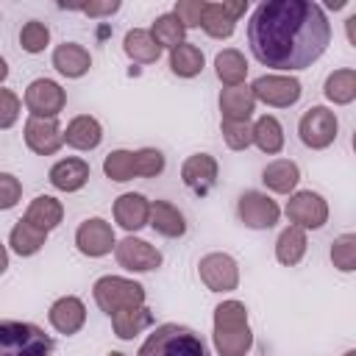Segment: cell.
Here are the masks:
<instances>
[{
	"instance_id": "cell-1",
	"label": "cell",
	"mask_w": 356,
	"mask_h": 356,
	"mask_svg": "<svg viewBox=\"0 0 356 356\" xmlns=\"http://www.w3.org/2000/svg\"><path fill=\"white\" fill-rule=\"evenodd\" d=\"M248 44L261 67L306 70L331 44V22L312 0H264L250 14Z\"/></svg>"
},
{
	"instance_id": "cell-2",
	"label": "cell",
	"mask_w": 356,
	"mask_h": 356,
	"mask_svg": "<svg viewBox=\"0 0 356 356\" xmlns=\"http://www.w3.org/2000/svg\"><path fill=\"white\" fill-rule=\"evenodd\" d=\"M217 356H248L253 348V331L248 323V306L242 300H222L214 306V334Z\"/></svg>"
},
{
	"instance_id": "cell-3",
	"label": "cell",
	"mask_w": 356,
	"mask_h": 356,
	"mask_svg": "<svg viewBox=\"0 0 356 356\" xmlns=\"http://www.w3.org/2000/svg\"><path fill=\"white\" fill-rule=\"evenodd\" d=\"M136 356H211L206 339L181 323H164L159 325L139 348Z\"/></svg>"
},
{
	"instance_id": "cell-4",
	"label": "cell",
	"mask_w": 356,
	"mask_h": 356,
	"mask_svg": "<svg viewBox=\"0 0 356 356\" xmlns=\"http://www.w3.org/2000/svg\"><path fill=\"white\" fill-rule=\"evenodd\" d=\"M53 337L36 323L0 320V356H50Z\"/></svg>"
},
{
	"instance_id": "cell-5",
	"label": "cell",
	"mask_w": 356,
	"mask_h": 356,
	"mask_svg": "<svg viewBox=\"0 0 356 356\" xmlns=\"http://www.w3.org/2000/svg\"><path fill=\"white\" fill-rule=\"evenodd\" d=\"M95 303L100 312H106L108 317L117 314L120 309H131V306H142L147 292L139 281L134 278H122V275H100L92 286Z\"/></svg>"
},
{
	"instance_id": "cell-6",
	"label": "cell",
	"mask_w": 356,
	"mask_h": 356,
	"mask_svg": "<svg viewBox=\"0 0 356 356\" xmlns=\"http://www.w3.org/2000/svg\"><path fill=\"white\" fill-rule=\"evenodd\" d=\"M337 131H339V120L325 106H312L309 111H303L298 122V136L309 150H325L328 145H334Z\"/></svg>"
},
{
	"instance_id": "cell-7",
	"label": "cell",
	"mask_w": 356,
	"mask_h": 356,
	"mask_svg": "<svg viewBox=\"0 0 356 356\" xmlns=\"http://www.w3.org/2000/svg\"><path fill=\"white\" fill-rule=\"evenodd\" d=\"M250 92L256 97V103L261 100L264 106H273V108H289L300 100L303 95V86L298 78L292 75H281V72H273V75H259L253 83H250Z\"/></svg>"
},
{
	"instance_id": "cell-8",
	"label": "cell",
	"mask_w": 356,
	"mask_h": 356,
	"mask_svg": "<svg viewBox=\"0 0 356 356\" xmlns=\"http://www.w3.org/2000/svg\"><path fill=\"white\" fill-rule=\"evenodd\" d=\"M284 211H286L289 222L303 228V231H317L328 222V203L320 192H312V189L292 192Z\"/></svg>"
},
{
	"instance_id": "cell-9",
	"label": "cell",
	"mask_w": 356,
	"mask_h": 356,
	"mask_svg": "<svg viewBox=\"0 0 356 356\" xmlns=\"http://www.w3.org/2000/svg\"><path fill=\"white\" fill-rule=\"evenodd\" d=\"M22 100H25V108L31 111V117L56 120L67 106V92L53 78H36L28 83Z\"/></svg>"
},
{
	"instance_id": "cell-10",
	"label": "cell",
	"mask_w": 356,
	"mask_h": 356,
	"mask_svg": "<svg viewBox=\"0 0 356 356\" xmlns=\"http://www.w3.org/2000/svg\"><path fill=\"white\" fill-rule=\"evenodd\" d=\"M197 275L211 292H234L239 286V264L231 253H222V250L200 256Z\"/></svg>"
},
{
	"instance_id": "cell-11",
	"label": "cell",
	"mask_w": 356,
	"mask_h": 356,
	"mask_svg": "<svg viewBox=\"0 0 356 356\" xmlns=\"http://www.w3.org/2000/svg\"><path fill=\"white\" fill-rule=\"evenodd\" d=\"M236 214H239V222L245 228H253V231H267L278 222L281 217V209L278 203L264 195V192H256V189H248L239 195L236 200Z\"/></svg>"
},
{
	"instance_id": "cell-12",
	"label": "cell",
	"mask_w": 356,
	"mask_h": 356,
	"mask_svg": "<svg viewBox=\"0 0 356 356\" xmlns=\"http://www.w3.org/2000/svg\"><path fill=\"white\" fill-rule=\"evenodd\" d=\"M114 259L128 273H150V270H159L164 261L159 248H153L150 242H145L134 234H128L125 239H120L114 245Z\"/></svg>"
},
{
	"instance_id": "cell-13",
	"label": "cell",
	"mask_w": 356,
	"mask_h": 356,
	"mask_svg": "<svg viewBox=\"0 0 356 356\" xmlns=\"http://www.w3.org/2000/svg\"><path fill=\"white\" fill-rule=\"evenodd\" d=\"M117 245V236H114V228L111 222H106L103 217H89L78 225L75 231V248L78 253L89 256V259H100V256H108Z\"/></svg>"
},
{
	"instance_id": "cell-14",
	"label": "cell",
	"mask_w": 356,
	"mask_h": 356,
	"mask_svg": "<svg viewBox=\"0 0 356 356\" xmlns=\"http://www.w3.org/2000/svg\"><path fill=\"white\" fill-rule=\"evenodd\" d=\"M248 11V0H236V3H206L203 17H200V28L206 31V36L211 39H228L236 31L239 17Z\"/></svg>"
},
{
	"instance_id": "cell-15",
	"label": "cell",
	"mask_w": 356,
	"mask_h": 356,
	"mask_svg": "<svg viewBox=\"0 0 356 356\" xmlns=\"http://www.w3.org/2000/svg\"><path fill=\"white\" fill-rule=\"evenodd\" d=\"M217 172H220V167H217V159L211 153H192L181 164V181L195 195L211 192L214 184H217Z\"/></svg>"
},
{
	"instance_id": "cell-16",
	"label": "cell",
	"mask_w": 356,
	"mask_h": 356,
	"mask_svg": "<svg viewBox=\"0 0 356 356\" xmlns=\"http://www.w3.org/2000/svg\"><path fill=\"white\" fill-rule=\"evenodd\" d=\"M25 145L36 156H53L64 145V131H61V125L56 120L28 117L25 120Z\"/></svg>"
},
{
	"instance_id": "cell-17",
	"label": "cell",
	"mask_w": 356,
	"mask_h": 356,
	"mask_svg": "<svg viewBox=\"0 0 356 356\" xmlns=\"http://www.w3.org/2000/svg\"><path fill=\"white\" fill-rule=\"evenodd\" d=\"M47 320H50V325H53L58 334L72 337V334H78V331L86 325V306H83L81 298L64 295V298L53 300V306H50V312H47Z\"/></svg>"
},
{
	"instance_id": "cell-18",
	"label": "cell",
	"mask_w": 356,
	"mask_h": 356,
	"mask_svg": "<svg viewBox=\"0 0 356 356\" xmlns=\"http://www.w3.org/2000/svg\"><path fill=\"white\" fill-rule=\"evenodd\" d=\"M89 172H92V170H89V161H83V159H78V156H67V159H58V161L50 167L47 178H50V184H53L58 192H78V189L86 186Z\"/></svg>"
},
{
	"instance_id": "cell-19",
	"label": "cell",
	"mask_w": 356,
	"mask_h": 356,
	"mask_svg": "<svg viewBox=\"0 0 356 356\" xmlns=\"http://www.w3.org/2000/svg\"><path fill=\"white\" fill-rule=\"evenodd\" d=\"M147 217H150V200L139 192H125L114 200V220L120 228H125L128 234L139 231L147 225Z\"/></svg>"
},
{
	"instance_id": "cell-20",
	"label": "cell",
	"mask_w": 356,
	"mask_h": 356,
	"mask_svg": "<svg viewBox=\"0 0 356 356\" xmlns=\"http://www.w3.org/2000/svg\"><path fill=\"white\" fill-rule=\"evenodd\" d=\"M256 111V97L250 92V86L239 83V86H225L220 92V114L228 122H250Z\"/></svg>"
},
{
	"instance_id": "cell-21",
	"label": "cell",
	"mask_w": 356,
	"mask_h": 356,
	"mask_svg": "<svg viewBox=\"0 0 356 356\" xmlns=\"http://www.w3.org/2000/svg\"><path fill=\"white\" fill-rule=\"evenodd\" d=\"M53 67L64 78H83L89 72V67H92V56L78 42H61L53 50Z\"/></svg>"
},
{
	"instance_id": "cell-22",
	"label": "cell",
	"mask_w": 356,
	"mask_h": 356,
	"mask_svg": "<svg viewBox=\"0 0 356 356\" xmlns=\"http://www.w3.org/2000/svg\"><path fill=\"white\" fill-rule=\"evenodd\" d=\"M103 142V125L92 117V114H78L67 122L64 128V145L75 147V150H95Z\"/></svg>"
},
{
	"instance_id": "cell-23",
	"label": "cell",
	"mask_w": 356,
	"mask_h": 356,
	"mask_svg": "<svg viewBox=\"0 0 356 356\" xmlns=\"http://www.w3.org/2000/svg\"><path fill=\"white\" fill-rule=\"evenodd\" d=\"M147 225L167 236V239H181L186 234V220L181 214L178 206H172L170 200H150V217H147Z\"/></svg>"
},
{
	"instance_id": "cell-24",
	"label": "cell",
	"mask_w": 356,
	"mask_h": 356,
	"mask_svg": "<svg viewBox=\"0 0 356 356\" xmlns=\"http://www.w3.org/2000/svg\"><path fill=\"white\" fill-rule=\"evenodd\" d=\"M22 220H28L31 225H36V228H42L44 234H50L53 228L61 225V220H64V206H61V200L53 197V195H36V197L28 203Z\"/></svg>"
},
{
	"instance_id": "cell-25",
	"label": "cell",
	"mask_w": 356,
	"mask_h": 356,
	"mask_svg": "<svg viewBox=\"0 0 356 356\" xmlns=\"http://www.w3.org/2000/svg\"><path fill=\"white\" fill-rule=\"evenodd\" d=\"M261 181L270 192L278 195H292L298 181H300V167L292 159H275L261 170Z\"/></svg>"
},
{
	"instance_id": "cell-26",
	"label": "cell",
	"mask_w": 356,
	"mask_h": 356,
	"mask_svg": "<svg viewBox=\"0 0 356 356\" xmlns=\"http://www.w3.org/2000/svg\"><path fill=\"white\" fill-rule=\"evenodd\" d=\"M153 325V312L142 303V306H131V309H120L117 314H111V328L117 339H134L139 337L145 328Z\"/></svg>"
},
{
	"instance_id": "cell-27",
	"label": "cell",
	"mask_w": 356,
	"mask_h": 356,
	"mask_svg": "<svg viewBox=\"0 0 356 356\" xmlns=\"http://www.w3.org/2000/svg\"><path fill=\"white\" fill-rule=\"evenodd\" d=\"M306 248H309V239H306V231L298 228V225H286L278 239H275V259L278 264L284 267H295L300 264V259L306 256Z\"/></svg>"
},
{
	"instance_id": "cell-28",
	"label": "cell",
	"mask_w": 356,
	"mask_h": 356,
	"mask_svg": "<svg viewBox=\"0 0 356 356\" xmlns=\"http://www.w3.org/2000/svg\"><path fill=\"white\" fill-rule=\"evenodd\" d=\"M122 50L136 64H156L161 56V47L156 44V39L150 36L147 28H131L122 39Z\"/></svg>"
},
{
	"instance_id": "cell-29",
	"label": "cell",
	"mask_w": 356,
	"mask_h": 356,
	"mask_svg": "<svg viewBox=\"0 0 356 356\" xmlns=\"http://www.w3.org/2000/svg\"><path fill=\"white\" fill-rule=\"evenodd\" d=\"M214 72L220 78V83L225 86H239L248 78V58L242 56V50L236 47H225L214 56Z\"/></svg>"
},
{
	"instance_id": "cell-30",
	"label": "cell",
	"mask_w": 356,
	"mask_h": 356,
	"mask_svg": "<svg viewBox=\"0 0 356 356\" xmlns=\"http://www.w3.org/2000/svg\"><path fill=\"white\" fill-rule=\"evenodd\" d=\"M253 145L267 156H275L284 150V125L278 122V117L261 114L253 122Z\"/></svg>"
},
{
	"instance_id": "cell-31",
	"label": "cell",
	"mask_w": 356,
	"mask_h": 356,
	"mask_svg": "<svg viewBox=\"0 0 356 356\" xmlns=\"http://www.w3.org/2000/svg\"><path fill=\"white\" fill-rule=\"evenodd\" d=\"M203 64H206L203 50L197 44H192V42H181L178 47L170 50V70L178 78H195V75H200L203 72Z\"/></svg>"
},
{
	"instance_id": "cell-32",
	"label": "cell",
	"mask_w": 356,
	"mask_h": 356,
	"mask_svg": "<svg viewBox=\"0 0 356 356\" xmlns=\"http://www.w3.org/2000/svg\"><path fill=\"white\" fill-rule=\"evenodd\" d=\"M44 242H47V234L42 231V228H36V225H31L28 220H19L14 228H11V234H8V245H11V250L17 253V256H36L42 248H44Z\"/></svg>"
},
{
	"instance_id": "cell-33",
	"label": "cell",
	"mask_w": 356,
	"mask_h": 356,
	"mask_svg": "<svg viewBox=\"0 0 356 356\" xmlns=\"http://www.w3.org/2000/svg\"><path fill=\"white\" fill-rule=\"evenodd\" d=\"M323 92H325V97H328L334 106H348V103H353V100H356V70L342 67V70L328 72Z\"/></svg>"
},
{
	"instance_id": "cell-34",
	"label": "cell",
	"mask_w": 356,
	"mask_h": 356,
	"mask_svg": "<svg viewBox=\"0 0 356 356\" xmlns=\"http://www.w3.org/2000/svg\"><path fill=\"white\" fill-rule=\"evenodd\" d=\"M150 36L156 39V44L164 50V47H178L181 42H186V28L178 22V17L170 11V14H159L150 25Z\"/></svg>"
},
{
	"instance_id": "cell-35",
	"label": "cell",
	"mask_w": 356,
	"mask_h": 356,
	"mask_svg": "<svg viewBox=\"0 0 356 356\" xmlns=\"http://www.w3.org/2000/svg\"><path fill=\"white\" fill-rule=\"evenodd\" d=\"M103 172L114 184H125L134 178V153L131 150H111L103 159Z\"/></svg>"
},
{
	"instance_id": "cell-36",
	"label": "cell",
	"mask_w": 356,
	"mask_h": 356,
	"mask_svg": "<svg viewBox=\"0 0 356 356\" xmlns=\"http://www.w3.org/2000/svg\"><path fill=\"white\" fill-rule=\"evenodd\" d=\"M50 44V28L42 22V19H28L22 28H19V47L25 53H42L44 47Z\"/></svg>"
},
{
	"instance_id": "cell-37",
	"label": "cell",
	"mask_w": 356,
	"mask_h": 356,
	"mask_svg": "<svg viewBox=\"0 0 356 356\" xmlns=\"http://www.w3.org/2000/svg\"><path fill=\"white\" fill-rule=\"evenodd\" d=\"M331 261L339 273L356 270V234H339L331 245Z\"/></svg>"
},
{
	"instance_id": "cell-38",
	"label": "cell",
	"mask_w": 356,
	"mask_h": 356,
	"mask_svg": "<svg viewBox=\"0 0 356 356\" xmlns=\"http://www.w3.org/2000/svg\"><path fill=\"white\" fill-rule=\"evenodd\" d=\"M164 172V153L156 147H139L134 150V175L139 178H156Z\"/></svg>"
},
{
	"instance_id": "cell-39",
	"label": "cell",
	"mask_w": 356,
	"mask_h": 356,
	"mask_svg": "<svg viewBox=\"0 0 356 356\" xmlns=\"http://www.w3.org/2000/svg\"><path fill=\"white\" fill-rule=\"evenodd\" d=\"M220 131H222V139H225V145L231 150H248L253 145V125L250 122H228V120H222Z\"/></svg>"
},
{
	"instance_id": "cell-40",
	"label": "cell",
	"mask_w": 356,
	"mask_h": 356,
	"mask_svg": "<svg viewBox=\"0 0 356 356\" xmlns=\"http://www.w3.org/2000/svg\"><path fill=\"white\" fill-rule=\"evenodd\" d=\"M19 111H22V100L11 89L0 86V131H8L19 120Z\"/></svg>"
},
{
	"instance_id": "cell-41",
	"label": "cell",
	"mask_w": 356,
	"mask_h": 356,
	"mask_svg": "<svg viewBox=\"0 0 356 356\" xmlns=\"http://www.w3.org/2000/svg\"><path fill=\"white\" fill-rule=\"evenodd\" d=\"M22 197V181L11 172H0V211H8Z\"/></svg>"
},
{
	"instance_id": "cell-42",
	"label": "cell",
	"mask_w": 356,
	"mask_h": 356,
	"mask_svg": "<svg viewBox=\"0 0 356 356\" xmlns=\"http://www.w3.org/2000/svg\"><path fill=\"white\" fill-rule=\"evenodd\" d=\"M203 8H206L203 0H178L175 8H172V14L178 17V22H181L184 28H200Z\"/></svg>"
},
{
	"instance_id": "cell-43",
	"label": "cell",
	"mask_w": 356,
	"mask_h": 356,
	"mask_svg": "<svg viewBox=\"0 0 356 356\" xmlns=\"http://www.w3.org/2000/svg\"><path fill=\"white\" fill-rule=\"evenodd\" d=\"M83 14L89 17H108L114 11H120V0H108V3H89V6H81Z\"/></svg>"
},
{
	"instance_id": "cell-44",
	"label": "cell",
	"mask_w": 356,
	"mask_h": 356,
	"mask_svg": "<svg viewBox=\"0 0 356 356\" xmlns=\"http://www.w3.org/2000/svg\"><path fill=\"white\" fill-rule=\"evenodd\" d=\"M8 270V250H6V245L0 242V275Z\"/></svg>"
},
{
	"instance_id": "cell-45",
	"label": "cell",
	"mask_w": 356,
	"mask_h": 356,
	"mask_svg": "<svg viewBox=\"0 0 356 356\" xmlns=\"http://www.w3.org/2000/svg\"><path fill=\"white\" fill-rule=\"evenodd\" d=\"M6 78H8V61H6L3 56H0V83H3Z\"/></svg>"
},
{
	"instance_id": "cell-46",
	"label": "cell",
	"mask_w": 356,
	"mask_h": 356,
	"mask_svg": "<svg viewBox=\"0 0 356 356\" xmlns=\"http://www.w3.org/2000/svg\"><path fill=\"white\" fill-rule=\"evenodd\" d=\"M342 356H356V350H345V353H342Z\"/></svg>"
},
{
	"instance_id": "cell-47",
	"label": "cell",
	"mask_w": 356,
	"mask_h": 356,
	"mask_svg": "<svg viewBox=\"0 0 356 356\" xmlns=\"http://www.w3.org/2000/svg\"><path fill=\"white\" fill-rule=\"evenodd\" d=\"M108 356H125V353H120V350H111V353H108Z\"/></svg>"
}]
</instances>
